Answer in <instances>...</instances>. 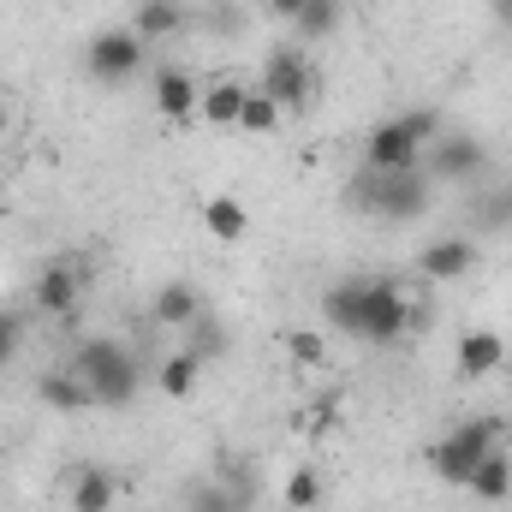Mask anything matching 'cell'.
<instances>
[{
	"instance_id": "cell-1",
	"label": "cell",
	"mask_w": 512,
	"mask_h": 512,
	"mask_svg": "<svg viewBox=\"0 0 512 512\" xmlns=\"http://www.w3.org/2000/svg\"><path fill=\"white\" fill-rule=\"evenodd\" d=\"M429 167H411V173H370L358 167V179L346 185V203H358L364 215H382V221H417L429 209Z\"/></svg>"
},
{
	"instance_id": "cell-2",
	"label": "cell",
	"mask_w": 512,
	"mask_h": 512,
	"mask_svg": "<svg viewBox=\"0 0 512 512\" xmlns=\"http://www.w3.org/2000/svg\"><path fill=\"white\" fill-rule=\"evenodd\" d=\"M72 370L84 376V387H90L96 405H114V411H126L131 399H137V387H143L137 358H131L126 346H114V340H90V346H78Z\"/></svg>"
},
{
	"instance_id": "cell-3",
	"label": "cell",
	"mask_w": 512,
	"mask_h": 512,
	"mask_svg": "<svg viewBox=\"0 0 512 512\" xmlns=\"http://www.w3.org/2000/svg\"><path fill=\"white\" fill-rule=\"evenodd\" d=\"M495 447H501V417H471V423L447 429V435L429 447V471H435L441 483H459V489H465V477H471Z\"/></svg>"
},
{
	"instance_id": "cell-4",
	"label": "cell",
	"mask_w": 512,
	"mask_h": 512,
	"mask_svg": "<svg viewBox=\"0 0 512 512\" xmlns=\"http://www.w3.org/2000/svg\"><path fill=\"white\" fill-rule=\"evenodd\" d=\"M143 66H149V42H143L131 24H120V30H96L90 48H84V72H90L96 84H131Z\"/></svg>"
},
{
	"instance_id": "cell-5",
	"label": "cell",
	"mask_w": 512,
	"mask_h": 512,
	"mask_svg": "<svg viewBox=\"0 0 512 512\" xmlns=\"http://www.w3.org/2000/svg\"><path fill=\"white\" fill-rule=\"evenodd\" d=\"M405 328H411V292L399 280H370L364 286V328H358V340L364 346H393Z\"/></svg>"
},
{
	"instance_id": "cell-6",
	"label": "cell",
	"mask_w": 512,
	"mask_h": 512,
	"mask_svg": "<svg viewBox=\"0 0 512 512\" xmlns=\"http://www.w3.org/2000/svg\"><path fill=\"white\" fill-rule=\"evenodd\" d=\"M262 90L280 102V114H304L310 108V60L298 54V48H274L268 54V66H262Z\"/></svg>"
},
{
	"instance_id": "cell-7",
	"label": "cell",
	"mask_w": 512,
	"mask_h": 512,
	"mask_svg": "<svg viewBox=\"0 0 512 512\" xmlns=\"http://www.w3.org/2000/svg\"><path fill=\"white\" fill-rule=\"evenodd\" d=\"M483 161H489V149L471 131H441L429 143V179H477Z\"/></svg>"
},
{
	"instance_id": "cell-8",
	"label": "cell",
	"mask_w": 512,
	"mask_h": 512,
	"mask_svg": "<svg viewBox=\"0 0 512 512\" xmlns=\"http://www.w3.org/2000/svg\"><path fill=\"white\" fill-rule=\"evenodd\" d=\"M364 167L370 173H411V167H423V143L399 120H382L370 131V143H364Z\"/></svg>"
},
{
	"instance_id": "cell-9",
	"label": "cell",
	"mask_w": 512,
	"mask_h": 512,
	"mask_svg": "<svg viewBox=\"0 0 512 512\" xmlns=\"http://www.w3.org/2000/svg\"><path fill=\"white\" fill-rule=\"evenodd\" d=\"M78 298H84V274H78L66 256H54V262L36 274V310H42V316H72Z\"/></svg>"
},
{
	"instance_id": "cell-10",
	"label": "cell",
	"mask_w": 512,
	"mask_h": 512,
	"mask_svg": "<svg viewBox=\"0 0 512 512\" xmlns=\"http://www.w3.org/2000/svg\"><path fill=\"white\" fill-rule=\"evenodd\" d=\"M149 90H155V108H161V120H173V126H185V120H197V102H203V84H197L191 72H179V66H161Z\"/></svg>"
},
{
	"instance_id": "cell-11",
	"label": "cell",
	"mask_w": 512,
	"mask_h": 512,
	"mask_svg": "<svg viewBox=\"0 0 512 512\" xmlns=\"http://www.w3.org/2000/svg\"><path fill=\"white\" fill-rule=\"evenodd\" d=\"M114 501H120V477L108 465H78L66 477V507L72 512H114Z\"/></svg>"
},
{
	"instance_id": "cell-12",
	"label": "cell",
	"mask_w": 512,
	"mask_h": 512,
	"mask_svg": "<svg viewBox=\"0 0 512 512\" xmlns=\"http://www.w3.org/2000/svg\"><path fill=\"white\" fill-rule=\"evenodd\" d=\"M501 358H507V340H501L495 328H471V334H459V346H453V364H459V376H465V382L495 376V370H501Z\"/></svg>"
},
{
	"instance_id": "cell-13",
	"label": "cell",
	"mask_w": 512,
	"mask_h": 512,
	"mask_svg": "<svg viewBox=\"0 0 512 512\" xmlns=\"http://www.w3.org/2000/svg\"><path fill=\"white\" fill-rule=\"evenodd\" d=\"M477 268V245L471 239H429L417 251V274L423 280H465Z\"/></svg>"
},
{
	"instance_id": "cell-14",
	"label": "cell",
	"mask_w": 512,
	"mask_h": 512,
	"mask_svg": "<svg viewBox=\"0 0 512 512\" xmlns=\"http://www.w3.org/2000/svg\"><path fill=\"white\" fill-rule=\"evenodd\" d=\"M149 316H155L161 328H191V322L203 316V292H197L191 280H167V286L149 298Z\"/></svg>"
},
{
	"instance_id": "cell-15",
	"label": "cell",
	"mask_w": 512,
	"mask_h": 512,
	"mask_svg": "<svg viewBox=\"0 0 512 512\" xmlns=\"http://www.w3.org/2000/svg\"><path fill=\"white\" fill-rule=\"evenodd\" d=\"M364 286H370V280H334V286L322 292V316H328V328H340L346 340H358V328H364Z\"/></svg>"
},
{
	"instance_id": "cell-16",
	"label": "cell",
	"mask_w": 512,
	"mask_h": 512,
	"mask_svg": "<svg viewBox=\"0 0 512 512\" xmlns=\"http://www.w3.org/2000/svg\"><path fill=\"white\" fill-rule=\"evenodd\" d=\"M245 96H251L245 78H209V84H203V102H197V120H209V126H239Z\"/></svg>"
},
{
	"instance_id": "cell-17",
	"label": "cell",
	"mask_w": 512,
	"mask_h": 512,
	"mask_svg": "<svg viewBox=\"0 0 512 512\" xmlns=\"http://www.w3.org/2000/svg\"><path fill=\"white\" fill-rule=\"evenodd\" d=\"M203 227H209V239L239 245V239L251 233V215H245V203H239V197H209V203H203Z\"/></svg>"
},
{
	"instance_id": "cell-18",
	"label": "cell",
	"mask_w": 512,
	"mask_h": 512,
	"mask_svg": "<svg viewBox=\"0 0 512 512\" xmlns=\"http://www.w3.org/2000/svg\"><path fill=\"white\" fill-rule=\"evenodd\" d=\"M465 489H471L477 501H507V495H512V453H507V447H495V453L465 477Z\"/></svg>"
},
{
	"instance_id": "cell-19",
	"label": "cell",
	"mask_w": 512,
	"mask_h": 512,
	"mask_svg": "<svg viewBox=\"0 0 512 512\" xmlns=\"http://www.w3.org/2000/svg\"><path fill=\"white\" fill-rule=\"evenodd\" d=\"M36 393H42V405H54V411H84V405H96L78 370H48V376L36 382Z\"/></svg>"
},
{
	"instance_id": "cell-20",
	"label": "cell",
	"mask_w": 512,
	"mask_h": 512,
	"mask_svg": "<svg viewBox=\"0 0 512 512\" xmlns=\"http://www.w3.org/2000/svg\"><path fill=\"white\" fill-rule=\"evenodd\" d=\"M179 24H185L179 0H137V12H131V30H137L143 42H161V36H173Z\"/></svg>"
},
{
	"instance_id": "cell-21",
	"label": "cell",
	"mask_w": 512,
	"mask_h": 512,
	"mask_svg": "<svg viewBox=\"0 0 512 512\" xmlns=\"http://www.w3.org/2000/svg\"><path fill=\"white\" fill-rule=\"evenodd\" d=\"M185 334H191V346H185V352H191L197 364H209V358H227V340H233V334H227V322H221L209 304H203V316H197Z\"/></svg>"
},
{
	"instance_id": "cell-22",
	"label": "cell",
	"mask_w": 512,
	"mask_h": 512,
	"mask_svg": "<svg viewBox=\"0 0 512 512\" xmlns=\"http://www.w3.org/2000/svg\"><path fill=\"white\" fill-rule=\"evenodd\" d=\"M280 507H286V512H316V507H322V471L292 465V471H286V483H280Z\"/></svg>"
},
{
	"instance_id": "cell-23",
	"label": "cell",
	"mask_w": 512,
	"mask_h": 512,
	"mask_svg": "<svg viewBox=\"0 0 512 512\" xmlns=\"http://www.w3.org/2000/svg\"><path fill=\"white\" fill-rule=\"evenodd\" d=\"M197 382H203V364H197L191 352H167V358H161V393H167V399H191Z\"/></svg>"
},
{
	"instance_id": "cell-24",
	"label": "cell",
	"mask_w": 512,
	"mask_h": 512,
	"mask_svg": "<svg viewBox=\"0 0 512 512\" xmlns=\"http://www.w3.org/2000/svg\"><path fill=\"white\" fill-rule=\"evenodd\" d=\"M292 24H298V36H304V42H322V36H334V30H340V0H304Z\"/></svg>"
},
{
	"instance_id": "cell-25",
	"label": "cell",
	"mask_w": 512,
	"mask_h": 512,
	"mask_svg": "<svg viewBox=\"0 0 512 512\" xmlns=\"http://www.w3.org/2000/svg\"><path fill=\"white\" fill-rule=\"evenodd\" d=\"M280 120H286V114H280V102L256 84L251 96H245V108H239V131H262V137H268V131H280Z\"/></svg>"
},
{
	"instance_id": "cell-26",
	"label": "cell",
	"mask_w": 512,
	"mask_h": 512,
	"mask_svg": "<svg viewBox=\"0 0 512 512\" xmlns=\"http://www.w3.org/2000/svg\"><path fill=\"white\" fill-rule=\"evenodd\" d=\"M393 120H399V126L411 131V137H417V143H423V149H429V143H435V137H441V114H435V108H405V114H393Z\"/></svg>"
},
{
	"instance_id": "cell-27",
	"label": "cell",
	"mask_w": 512,
	"mask_h": 512,
	"mask_svg": "<svg viewBox=\"0 0 512 512\" xmlns=\"http://www.w3.org/2000/svg\"><path fill=\"white\" fill-rule=\"evenodd\" d=\"M471 215H477V227H512V185L495 191V197H483Z\"/></svg>"
},
{
	"instance_id": "cell-28",
	"label": "cell",
	"mask_w": 512,
	"mask_h": 512,
	"mask_svg": "<svg viewBox=\"0 0 512 512\" xmlns=\"http://www.w3.org/2000/svg\"><path fill=\"white\" fill-rule=\"evenodd\" d=\"M12 352H18V322H12V316L0 310V370L12 364Z\"/></svg>"
},
{
	"instance_id": "cell-29",
	"label": "cell",
	"mask_w": 512,
	"mask_h": 512,
	"mask_svg": "<svg viewBox=\"0 0 512 512\" xmlns=\"http://www.w3.org/2000/svg\"><path fill=\"white\" fill-rule=\"evenodd\" d=\"M292 352H298L304 364H322V340H316V334H292Z\"/></svg>"
},
{
	"instance_id": "cell-30",
	"label": "cell",
	"mask_w": 512,
	"mask_h": 512,
	"mask_svg": "<svg viewBox=\"0 0 512 512\" xmlns=\"http://www.w3.org/2000/svg\"><path fill=\"white\" fill-rule=\"evenodd\" d=\"M495 24H501V30H512V0H495Z\"/></svg>"
},
{
	"instance_id": "cell-31",
	"label": "cell",
	"mask_w": 512,
	"mask_h": 512,
	"mask_svg": "<svg viewBox=\"0 0 512 512\" xmlns=\"http://www.w3.org/2000/svg\"><path fill=\"white\" fill-rule=\"evenodd\" d=\"M268 6H274L280 18H298V6H304V0H268Z\"/></svg>"
},
{
	"instance_id": "cell-32",
	"label": "cell",
	"mask_w": 512,
	"mask_h": 512,
	"mask_svg": "<svg viewBox=\"0 0 512 512\" xmlns=\"http://www.w3.org/2000/svg\"><path fill=\"white\" fill-rule=\"evenodd\" d=\"M0 126H6V102H0Z\"/></svg>"
}]
</instances>
